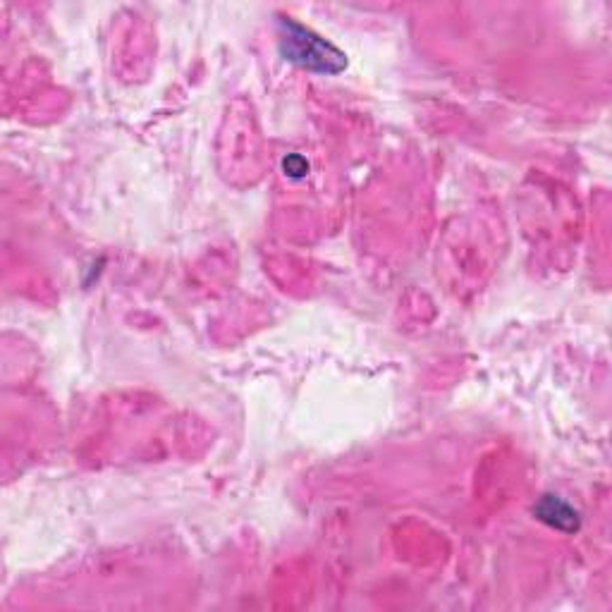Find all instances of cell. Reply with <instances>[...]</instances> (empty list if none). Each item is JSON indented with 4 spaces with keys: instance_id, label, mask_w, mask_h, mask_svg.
I'll use <instances>...</instances> for the list:
<instances>
[{
    "instance_id": "cell-3",
    "label": "cell",
    "mask_w": 612,
    "mask_h": 612,
    "mask_svg": "<svg viewBox=\"0 0 612 612\" xmlns=\"http://www.w3.org/2000/svg\"><path fill=\"white\" fill-rule=\"evenodd\" d=\"M283 170L292 180H302V177L309 175V161H306L304 156H299V153H290L283 161Z\"/></svg>"
},
{
    "instance_id": "cell-1",
    "label": "cell",
    "mask_w": 612,
    "mask_h": 612,
    "mask_svg": "<svg viewBox=\"0 0 612 612\" xmlns=\"http://www.w3.org/2000/svg\"><path fill=\"white\" fill-rule=\"evenodd\" d=\"M278 46L287 63L316 72V75H340L347 67V55L340 48H335L330 41L292 17L278 20Z\"/></svg>"
},
{
    "instance_id": "cell-2",
    "label": "cell",
    "mask_w": 612,
    "mask_h": 612,
    "mask_svg": "<svg viewBox=\"0 0 612 612\" xmlns=\"http://www.w3.org/2000/svg\"><path fill=\"white\" fill-rule=\"evenodd\" d=\"M536 519H541L543 524H548L550 529H558L562 534H574L579 531L581 517L567 500H562L560 495H543L534 507Z\"/></svg>"
}]
</instances>
